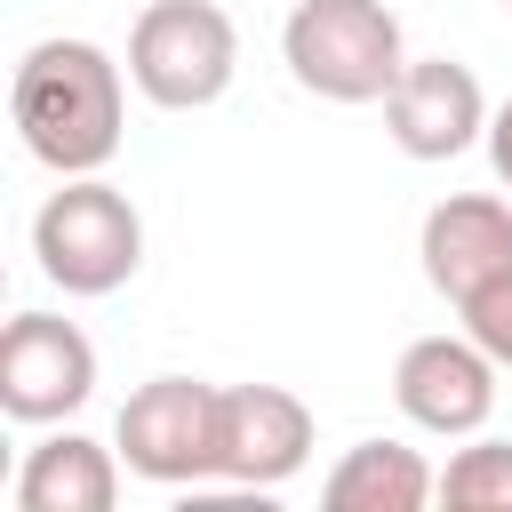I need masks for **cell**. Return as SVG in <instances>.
<instances>
[{
  "label": "cell",
  "mask_w": 512,
  "mask_h": 512,
  "mask_svg": "<svg viewBox=\"0 0 512 512\" xmlns=\"http://www.w3.org/2000/svg\"><path fill=\"white\" fill-rule=\"evenodd\" d=\"M128 88L120 64L96 48V40H32L16 56V80H8V120H16V144L48 168V176H96L112 152H120V128H128Z\"/></svg>",
  "instance_id": "6da1fadb"
},
{
  "label": "cell",
  "mask_w": 512,
  "mask_h": 512,
  "mask_svg": "<svg viewBox=\"0 0 512 512\" xmlns=\"http://www.w3.org/2000/svg\"><path fill=\"white\" fill-rule=\"evenodd\" d=\"M280 56L288 80L320 104H384L408 72L400 16L384 0H296L280 24Z\"/></svg>",
  "instance_id": "7a4b0ae2"
},
{
  "label": "cell",
  "mask_w": 512,
  "mask_h": 512,
  "mask_svg": "<svg viewBox=\"0 0 512 512\" xmlns=\"http://www.w3.org/2000/svg\"><path fill=\"white\" fill-rule=\"evenodd\" d=\"M32 264L64 296H112L144 264V216L104 176H56V192L32 216Z\"/></svg>",
  "instance_id": "3957f363"
},
{
  "label": "cell",
  "mask_w": 512,
  "mask_h": 512,
  "mask_svg": "<svg viewBox=\"0 0 512 512\" xmlns=\"http://www.w3.org/2000/svg\"><path fill=\"white\" fill-rule=\"evenodd\" d=\"M240 72V32L216 0H144L128 32V80L160 112H208Z\"/></svg>",
  "instance_id": "277c9868"
},
{
  "label": "cell",
  "mask_w": 512,
  "mask_h": 512,
  "mask_svg": "<svg viewBox=\"0 0 512 512\" xmlns=\"http://www.w3.org/2000/svg\"><path fill=\"white\" fill-rule=\"evenodd\" d=\"M216 416H224V384L152 376L120 400L112 448L152 488H200V480H216Z\"/></svg>",
  "instance_id": "5b68a950"
},
{
  "label": "cell",
  "mask_w": 512,
  "mask_h": 512,
  "mask_svg": "<svg viewBox=\"0 0 512 512\" xmlns=\"http://www.w3.org/2000/svg\"><path fill=\"white\" fill-rule=\"evenodd\" d=\"M96 392V344L64 312H16L0 328V408L16 424H64Z\"/></svg>",
  "instance_id": "8992f818"
},
{
  "label": "cell",
  "mask_w": 512,
  "mask_h": 512,
  "mask_svg": "<svg viewBox=\"0 0 512 512\" xmlns=\"http://www.w3.org/2000/svg\"><path fill=\"white\" fill-rule=\"evenodd\" d=\"M320 432L312 408L288 384H224V416H216V480L240 496H264L280 480H296L312 464Z\"/></svg>",
  "instance_id": "52a82bcc"
},
{
  "label": "cell",
  "mask_w": 512,
  "mask_h": 512,
  "mask_svg": "<svg viewBox=\"0 0 512 512\" xmlns=\"http://www.w3.org/2000/svg\"><path fill=\"white\" fill-rule=\"evenodd\" d=\"M496 360L472 344V336H416L400 360H392V400L416 432L432 440H472L488 416H496Z\"/></svg>",
  "instance_id": "ba28073f"
},
{
  "label": "cell",
  "mask_w": 512,
  "mask_h": 512,
  "mask_svg": "<svg viewBox=\"0 0 512 512\" xmlns=\"http://www.w3.org/2000/svg\"><path fill=\"white\" fill-rule=\"evenodd\" d=\"M384 128L408 160H456L472 144H488V96L472 80V64L456 56H408V72L384 96Z\"/></svg>",
  "instance_id": "9c48e42d"
},
{
  "label": "cell",
  "mask_w": 512,
  "mask_h": 512,
  "mask_svg": "<svg viewBox=\"0 0 512 512\" xmlns=\"http://www.w3.org/2000/svg\"><path fill=\"white\" fill-rule=\"evenodd\" d=\"M416 256H424V280L448 304L480 296L488 280L512 272V200L504 192H448V200H432V216L416 232Z\"/></svg>",
  "instance_id": "30bf717a"
},
{
  "label": "cell",
  "mask_w": 512,
  "mask_h": 512,
  "mask_svg": "<svg viewBox=\"0 0 512 512\" xmlns=\"http://www.w3.org/2000/svg\"><path fill=\"white\" fill-rule=\"evenodd\" d=\"M120 448L88 432H40L16 464V512H112L120 504Z\"/></svg>",
  "instance_id": "8fae6325"
},
{
  "label": "cell",
  "mask_w": 512,
  "mask_h": 512,
  "mask_svg": "<svg viewBox=\"0 0 512 512\" xmlns=\"http://www.w3.org/2000/svg\"><path fill=\"white\" fill-rule=\"evenodd\" d=\"M320 496H328V512H424L440 496V472L400 440H360L336 456Z\"/></svg>",
  "instance_id": "7c38bea8"
},
{
  "label": "cell",
  "mask_w": 512,
  "mask_h": 512,
  "mask_svg": "<svg viewBox=\"0 0 512 512\" xmlns=\"http://www.w3.org/2000/svg\"><path fill=\"white\" fill-rule=\"evenodd\" d=\"M440 504H456V512H512V440H480L472 432V448H456L448 472H440Z\"/></svg>",
  "instance_id": "4fadbf2b"
},
{
  "label": "cell",
  "mask_w": 512,
  "mask_h": 512,
  "mask_svg": "<svg viewBox=\"0 0 512 512\" xmlns=\"http://www.w3.org/2000/svg\"><path fill=\"white\" fill-rule=\"evenodd\" d=\"M456 312H464V336H472L496 368H512V272H504V280H488L480 296H464Z\"/></svg>",
  "instance_id": "5bb4252c"
},
{
  "label": "cell",
  "mask_w": 512,
  "mask_h": 512,
  "mask_svg": "<svg viewBox=\"0 0 512 512\" xmlns=\"http://www.w3.org/2000/svg\"><path fill=\"white\" fill-rule=\"evenodd\" d=\"M488 160H496V184H504V200H512V96L488 112Z\"/></svg>",
  "instance_id": "9a60e30c"
},
{
  "label": "cell",
  "mask_w": 512,
  "mask_h": 512,
  "mask_svg": "<svg viewBox=\"0 0 512 512\" xmlns=\"http://www.w3.org/2000/svg\"><path fill=\"white\" fill-rule=\"evenodd\" d=\"M504 8H512V0H504Z\"/></svg>",
  "instance_id": "2e32d148"
}]
</instances>
